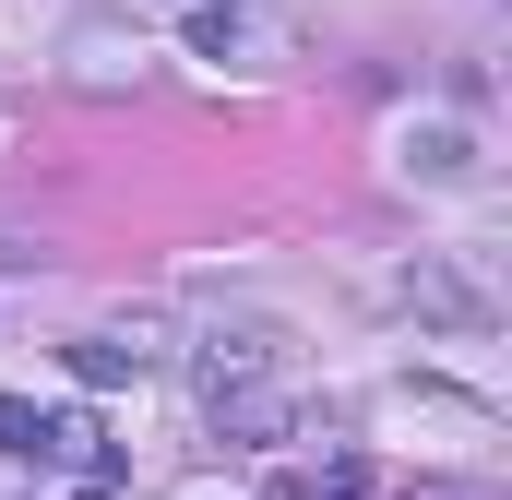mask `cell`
Masks as SVG:
<instances>
[{
  "label": "cell",
  "instance_id": "cell-2",
  "mask_svg": "<svg viewBox=\"0 0 512 500\" xmlns=\"http://www.w3.org/2000/svg\"><path fill=\"white\" fill-rule=\"evenodd\" d=\"M405 310H429V322H453V334H489V322H501V298H489L477 274H453V262H417V274H405Z\"/></svg>",
  "mask_w": 512,
  "mask_h": 500
},
{
  "label": "cell",
  "instance_id": "cell-3",
  "mask_svg": "<svg viewBox=\"0 0 512 500\" xmlns=\"http://www.w3.org/2000/svg\"><path fill=\"white\" fill-rule=\"evenodd\" d=\"M131 370H143V346H120V334H84V346H72V381H84V393H120Z\"/></svg>",
  "mask_w": 512,
  "mask_h": 500
},
{
  "label": "cell",
  "instance_id": "cell-4",
  "mask_svg": "<svg viewBox=\"0 0 512 500\" xmlns=\"http://www.w3.org/2000/svg\"><path fill=\"white\" fill-rule=\"evenodd\" d=\"M36 453H48V465H84V453H96V417H84V405L36 417Z\"/></svg>",
  "mask_w": 512,
  "mask_h": 500
},
{
  "label": "cell",
  "instance_id": "cell-1",
  "mask_svg": "<svg viewBox=\"0 0 512 500\" xmlns=\"http://www.w3.org/2000/svg\"><path fill=\"white\" fill-rule=\"evenodd\" d=\"M191 381H203V417H215L227 441H286V429H298V381H286V358H274L262 334H215V346L191 358Z\"/></svg>",
  "mask_w": 512,
  "mask_h": 500
},
{
  "label": "cell",
  "instance_id": "cell-5",
  "mask_svg": "<svg viewBox=\"0 0 512 500\" xmlns=\"http://www.w3.org/2000/svg\"><path fill=\"white\" fill-rule=\"evenodd\" d=\"M0 453H36V405H12V393H0Z\"/></svg>",
  "mask_w": 512,
  "mask_h": 500
}]
</instances>
